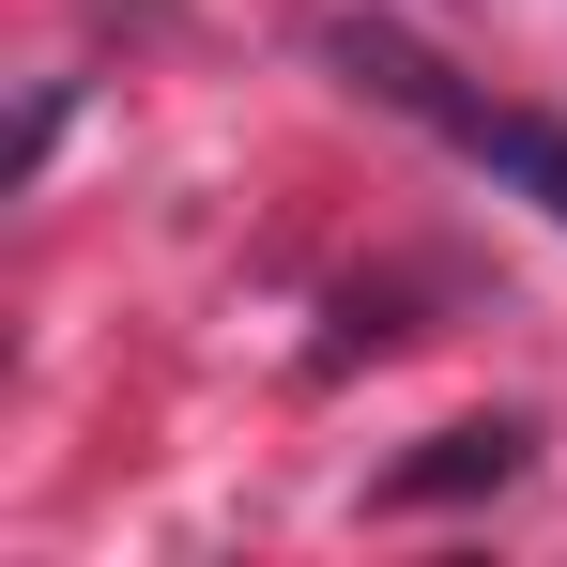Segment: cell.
Wrapping results in <instances>:
<instances>
[{"label":"cell","instance_id":"obj_1","mask_svg":"<svg viewBox=\"0 0 567 567\" xmlns=\"http://www.w3.org/2000/svg\"><path fill=\"white\" fill-rule=\"evenodd\" d=\"M338 62H353V78H369L383 107H414L430 138H461V154H475V169H491L506 199H537V215L567 230V123H553V107H475L461 78H445V62L414 47V31H369V16L338 31Z\"/></svg>","mask_w":567,"mask_h":567},{"label":"cell","instance_id":"obj_2","mask_svg":"<svg viewBox=\"0 0 567 567\" xmlns=\"http://www.w3.org/2000/svg\"><path fill=\"white\" fill-rule=\"evenodd\" d=\"M522 461H537L522 414H461V430H430L414 461H383L369 506H399V522H414V506H475V491H522Z\"/></svg>","mask_w":567,"mask_h":567}]
</instances>
